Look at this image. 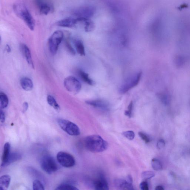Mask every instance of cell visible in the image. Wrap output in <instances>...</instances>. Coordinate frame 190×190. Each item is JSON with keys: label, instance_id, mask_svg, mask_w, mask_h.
Masks as SVG:
<instances>
[{"label": "cell", "instance_id": "obj_26", "mask_svg": "<svg viewBox=\"0 0 190 190\" xmlns=\"http://www.w3.org/2000/svg\"><path fill=\"white\" fill-rule=\"evenodd\" d=\"M64 45H65L66 49L70 54L72 55L75 54V51L70 43L69 41L68 40H65L64 42Z\"/></svg>", "mask_w": 190, "mask_h": 190}, {"label": "cell", "instance_id": "obj_7", "mask_svg": "<svg viewBox=\"0 0 190 190\" xmlns=\"http://www.w3.org/2000/svg\"><path fill=\"white\" fill-rule=\"evenodd\" d=\"M64 86L68 91L77 94L81 90V85L80 81L75 77L69 76L64 80Z\"/></svg>", "mask_w": 190, "mask_h": 190}, {"label": "cell", "instance_id": "obj_32", "mask_svg": "<svg viewBox=\"0 0 190 190\" xmlns=\"http://www.w3.org/2000/svg\"><path fill=\"white\" fill-rule=\"evenodd\" d=\"M139 135V136L145 142L146 144H148L150 141V139L146 134L142 132H139L138 133Z\"/></svg>", "mask_w": 190, "mask_h": 190}, {"label": "cell", "instance_id": "obj_4", "mask_svg": "<svg viewBox=\"0 0 190 190\" xmlns=\"http://www.w3.org/2000/svg\"><path fill=\"white\" fill-rule=\"evenodd\" d=\"M64 37L63 33L61 30H56L52 33L48 41L49 50L52 55H55L58 50L59 45Z\"/></svg>", "mask_w": 190, "mask_h": 190}, {"label": "cell", "instance_id": "obj_27", "mask_svg": "<svg viewBox=\"0 0 190 190\" xmlns=\"http://www.w3.org/2000/svg\"><path fill=\"white\" fill-rule=\"evenodd\" d=\"M174 62L176 66L181 67L185 64V59L182 56L178 55L175 57Z\"/></svg>", "mask_w": 190, "mask_h": 190}, {"label": "cell", "instance_id": "obj_8", "mask_svg": "<svg viewBox=\"0 0 190 190\" xmlns=\"http://www.w3.org/2000/svg\"><path fill=\"white\" fill-rule=\"evenodd\" d=\"M57 158L58 163L63 167L70 168L75 165V158L70 153L64 152H59L57 154Z\"/></svg>", "mask_w": 190, "mask_h": 190}, {"label": "cell", "instance_id": "obj_20", "mask_svg": "<svg viewBox=\"0 0 190 190\" xmlns=\"http://www.w3.org/2000/svg\"><path fill=\"white\" fill-rule=\"evenodd\" d=\"M10 149L11 145L9 142L5 143L4 146V152L2 157V163L3 164L7 162L10 154Z\"/></svg>", "mask_w": 190, "mask_h": 190}, {"label": "cell", "instance_id": "obj_5", "mask_svg": "<svg viewBox=\"0 0 190 190\" xmlns=\"http://www.w3.org/2000/svg\"><path fill=\"white\" fill-rule=\"evenodd\" d=\"M57 122L59 126L69 135L77 136L80 134L79 127L75 123L67 120L59 119Z\"/></svg>", "mask_w": 190, "mask_h": 190}, {"label": "cell", "instance_id": "obj_25", "mask_svg": "<svg viewBox=\"0 0 190 190\" xmlns=\"http://www.w3.org/2000/svg\"><path fill=\"white\" fill-rule=\"evenodd\" d=\"M151 164L153 168L155 170H159L162 169V166L160 162L158 159L154 158L151 162Z\"/></svg>", "mask_w": 190, "mask_h": 190}, {"label": "cell", "instance_id": "obj_33", "mask_svg": "<svg viewBox=\"0 0 190 190\" xmlns=\"http://www.w3.org/2000/svg\"><path fill=\"white\" fill-rule=\"evenodd\" d=\"M140 188L142 190H148L149 189L148 184L146 181H144L140 183Z\"/></svg>", "mask_w": 190, "mask_h": 190}, {"label": "cell", "instance_id": "obj_12", "mask_svg": "<svg viewBox=\"0 0 190 190\" xmlns=\"http://www.w3.org/2000/svg\"><path fill=\"white\" fill-rule=\"evenodd\" d=\"M95 189L97 190H107L109 189V185L104 177L102 174L100 177L93 183Z\"/></svg>", "mask_w": 190, "mask_h": 190}, {"label": "cell", "instance_id": "obj_34", "mask_svg": "<svg viewBox=\"0 0 190 190\" xmlns=\"http://www.w3.org/2000/svg\"><path fill=\"white\" fill-rule=\"evenodd\" d=\"M165 143L164 140L161 139L158 141L157 144V148L159 149H162L165 146Z\"/></svg>", "mask_w": 190, "mask_h": 190}, {"label": "cell", "instance_id": "obj_23", "mask_svg": "<svg viewBox=\"0 0 190 190\" xmlns=\"http://www.w3.org/2000/svg\"><path fill=\"white\" fill-rule=\"evenodd\" d=\"M57 190H77L78 189L69 183H62L61 184L55 189Z\"/></svg>", "mask_w": 190, "mask_h": 190}, {"label": "cell", "instance_id": "obj_3", "mask_svg": "<svg viewBox=\"0 0 190 190\" xmlns=\"http://www.w3.org/2000/svg\"><path fill=\"white\" fill-rule=\"evenodd\" d=\"M142 74L141 71H139L127 78L120 87L119 93L124 94L136 86L141 80Z\"/></svg>", "mask_w": 190, "mask_h": 190}, {"label": "cell", "instance_id": "obj_11", "mask_svg": "<svg viewBox=\"0 0 190 190\" xmlns=\"http://www.w3.org/2000/svg\"><path fill=\"white\" fill-rule=\"evenodd\" d=\"M78 22L77 19L68 17L62 19L57 22V25L59 27L71 28L74 27Z\"/></svg>", "mask_w": 190, "mask_h": 190}, {"label": "cell", "instance_id": "obj_9", "mask_svg": "<svg viewBox=\"0 0 190 190\" xmlns=\"http://www.w3.org/2000/svg\"><path fill=\"white\" fill-rule=\"evenodd\" d=\"M34 2L39 13L43 15H48L54 9L53 4L48 0H34Z\"/></svg>", "mask_w": 190, "mask_h": 190}, {"label": "cell", "instance_id": "obj_21", "mask_svg": "<svg viewBox=\"0 0 190 190\" xmlns=\"http://www.w3.org/2000/svg\"><path fill=\"white\" fill-rule=\"evenodd\" d=\"M9 104L8 96L3 92H1L0 93V105L1 109L7 108Z\"/></svg>", "mask_w": 190, "mask_h": 190}, {"label": "cell", "instance_id": "obj_30", "mask_svg": "<svg viewBox=\"0 0 190 190\" xmlns=\"http://www.w3.org/2000/svg\"><path fill=\"white\" fill-rule=\"evenodd\" d=\"M122 134L124 136L130 140L133 139L135 137V134L132 131H125L122 133Z\"/></svg>", "mask_w": 190, "mask_h": 190}, {"label": "cell", "instance_id": "obj_16", "mask_svg": "<svg viewBox=\"0 0 190 190\" xmlns=\"http://www.w3.org/2000/svg\"><path fill=\"white\" fill-rule=\"evenodd\" d=\"M22 157L20 153L17 152L11 153L7 162L3 164H1V167L8 166L15 162L21 160Z\"/></svg>", "mask_w": 190, "mask_h": 190}, {"label": "cell", "instance_id": "obj_29", "mask_svg": "<svg viewBox=\"0 0 190 190\" xmlns=\"http://www.w3.org/2000/svg\"><path fill=\"white\" fill-rule=\"evenodd\" d=\"M154 175V172L150 171H146L143 172L141 174V177L143 179H149L153 177Z\"/></svg>", "mask_w": 190, "mask_h": 190}, {"label": "cell", "instance_id": "obj_10", "mask_svg": "<svg viewBox=\"0 0 190 190\" xmlns=\"http://www.w3.org/2000/svg\"><path fill=\"white\" fill-rule=\"evenodd\" d=\"M86 103L94 107L104 111H108L110 109V106L108 102L101 99H96L86 101Z\"/></svg>", "mask_w": 190, "mask_h": 190}, {"label": "cell", "instance_id": "obj_24", "mask_svg": "<svg viewBox=\"0 0 190 190\" xmlns=\"http://www.w3.org/2000/svg\"><path fill=\"white\" fill-rule=\"evenodd\" d=\"M157 96L161 102L164 104L168 105L170 103V97L166 94L160 93L158 94Z\"/></svg>", "mask_w": 190, "mask_h": 190}, {"label": "cell", "instance_id": "obj_1", "mask_svg": "<svg viewBox=\"0 0 190 190\" xmlns=\"http://www.w3.org/2000/svg\"><path fill=\"white\" fill-rule=\"evenodd\" d=\"M84 143L86 148L94 153L102 152L108 147L107 142L98 135L88 136L85 139Z\"/></svg>", "mask_w": 190, "mask_h": 190}, {"label": "cell", "instance_id": "obj_36", "mask_svg": "<svg viewBox=\"0 0 190 190\" xmlns=\"http://www.w3.org/2000/svg\"><path fill=\"white\" fill-rule=\"evenodd\" d=\"M0 112H1V122L2 123H4L5 120V113H4V111L2 110V109H1Z\"/></svg>", "mask_w": 190, "mask_h": 190}, {"label": "cell", "instance_id": "obj_18", "mask_svg": "<svg viewBox=\"0 0 190 190\" xmlns=\"http://www.w3.org/2000/svg\"><path fill=\"white\" fill-rule=\"evenodd\" d=\"M77 73L79 76L84 82L90 86L94 85L95 82L89 77L88 74L87 73L81 70H78Z\"/></svg>", "mask_w": 190, "mask_h": 190}, {"label": "cell", "instance_id": "obj_6", "mask_svg": "<svg viewBox=\"0 0 190 190\" xmlns=\"http://www.w3.org/2000/svg\"><path fill=\"white\" fill-rule=\"evenodd\" d=\"M40 165L42 170L49 174H51L58 170L57 165L51 156H44L41 160Z\"/></svg>", "mask_w": 190, "mask_h": 190}, {"label": "cell", "instance_id": "obj_2", "mask_svg": "<svg viewBox=\"0 0 190 190\" xmlns=\"http://www.w3.org/2000/svg\"><path fill=\"white\" fill-rule=\"evenodd\" d=\"M13 10L16 15L21 19L30 30H34L35 21L31 13L25 4L22 3L15 4Z\"/></svg>", "mask_w": 190, "mask_h": 190}, {"label": "cell", "instance_id": "obj_15", "mask_svg": "<svg viewBox=\"0 0 190 190\" xmlns=\"http://www.w3.org/2000/svg\"><path fill=\"white\" fill-rule=\"evenodd\" d=\"M20 83L22 88L26 91L33 90V82L28 77H23L20 80Z\"/></svg>", "mask_w": 190, "mask_h": 190}, {"label": "cell", "instance_id": "obj_17", "mask_svg": "<svg viewBox=\"0 0 190 190\" xmlns=\"http://www.w3.org/2000/svg\"><path fill=\"white\" fill-rule=\"evenodd\" d=\"M11 177L9 175H4L0 178V189L1 190H7L11 182Z\"/></svg>", "mask_w": 190, "mask_h": 190}, {"label": "cell", "instance_id": "obj_19", "mask_svg": "<svg viewBox=\"0 0 190 190\" xmlns=\"http://www.w3.org/2000/svg\"><path fill=\"white\" fill-rule=\"evenodd\" d=\"M74 44L77 53L81 56H85L86 55L85 50L82 41L80 40H76Z\"/></svg>", "mask_w": 190, "mask_h": 190}, {"label": "cell", "instance_id": "obj_37", "mask_svg": "<svg viewBox=\"0 0 190 190\" xmlns=\"http://www.w3.org/2000/svg\"><path fill=\"white\" fill-rule=\"evenodd\" d=\"M6 49L7 51L8 52H11V48H10L9 45L8 44L6 46Z\"/></svg>", "mask_w": 190, "mask_h": 190}, {"label": "cell", "instance_id": "obj_14", "mask_svg": "<svg viewBox=\"0 0 190 190\" xmlns=\"http://www.w3.org/2000/svg\"><path fill=\"white\" fill-rule=\"evenodd\" d=\"M21 50L23 55L26 58V60L29 65L34 67L33 59H32L31 52L29 48L27 45L22 44L21 46Z\"/></svg>", "mask_w": 190, "mask_h": 190}, {"label": "cell", "instance_id": "obj_13", "mask_svg": "<svg viewBox=\"0 0 190 190\" xmlns=\"http://www.w3.org/2000/svg\"><path fill=\"white\" fill-rule=\"evenodd\" d=\"M115 186L120 189L134 190L132 183L123 179H115L114 181Z\"/></svg>", "mask_w": 190, "mask_h": 190}, {"label": "cell", "instance_id": "obj_22", "mask_svg": "<svg viewBox=\"0 0 190 190\" xmlns=\"http://www.w3.org/2000/svg\"><path fill=\"white\" fill-rule=\"evenodd\" d=\"M47 101L48 103L56 110H59L60 108L54 98L51 95H49L47 97Z\"/></svg>", "mask_w": 190, "mask_h": 190}, {"label": "cell", "instance_id": "obj_28", "mask_svg": "<svg viewBox=\"0 0 190 190\" xmlns=\"http://www.w3.org/2000/svg\"><path fill=\"white\" fill-rule=\"evenodd\" d=\"M33 188L34 190H44L45 189L43 184L40 181L35 180L33 183Z\"/></svg>", "mask_w": 190, "mask_h": 190}, {"label": "cell", "instance_id": "obj_31", "mask_svg": "<svg viewBox=\"0 0 190 190\" xmlns=\"http://www.w3.org/2000/svg\"><path fill=\"white\" fill-rule=\"evenodd\" d=\"M133 108V103L132 101L130 103L128 107V110L125 111V115L129 118H131L132 116V111Z\"/></svg>", "mask_w": 190, "mask_h": 190}, {"label": "cell", "instance_id": "obj_35", "mask_svg": "<svg viewBox=\"0 0 190 190\" xmlns=\"http://www.w3.org/2000/svg\"><path fill=\"white\" fill-rule=\"evenodd\" d=\"M29 107L28 103L27 102H24L23 103L22 106V112L23 113L25 112L28 110Z\"/></svg>", "mask_w": 190, "mask_h": 190}, {"label": "cell", "instance_id": "obj_38", "mask_svg": "<svg viewBox=\"0 0 190 190\" xmlns=\"http://www.w3.org/2000/svg\"><path fill=\"white\" fill-rule=\"evenodd\" d=\"M156 190H163L164 188L163 186H156L155 188Z\"/></svg>", "mask_w": 190, "mask_h": 190}]
</instances>
